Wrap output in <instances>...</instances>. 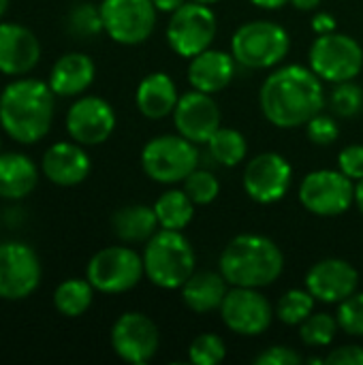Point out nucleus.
Listing matches in <instances>:
<instances>
[{
  "mask_svg": "<svg viewBox=\"0 0 363 365\" xmlns=\"http://www.w3.org/2000/svg\"><path fill=\"white\" fill-rule=\"evenodd\" d=\"M259 103L274 126H306L325 107L323 79L302 64L282 66L263 81Z\"/></svg>",
  "mask_w": 363,
  "mask_h": 365,
  "instance_id": "f257e3e1",
  "label": "nucleus"
},
{
  "mask_svg": "<svg viewBox=\"0 0 363 365\" xmlns=\"http://www.w3.org/2000/svg\"><path fill=\"white\" fill-rule=\"evenodd\" d=\"M56 94L39 79H15L0 92V126L21 145L39 143L51 128Z\"/></svg>",
  "mask_w": 363,
  "mask_h": 365,
  "instance_id": "f03ea898",
  "label": "nucleus"
},
{
  "mask_svg": "<svg viewBox=\"0 0 363 365\" xmlns=\"http://www.w3.org/2000/svg\"><path fill=\"white\" fill-rule=\"evenodd\" d=\"M282 269V250L265 235H237L220 255V274L231 287L263 289L278 280Z\"/></svg>",
  "mask_w": 363,
  "mask_h": 365,
  "instance_id": "7ed1b4c3",
  "label": "nucleus"
},
{
  "mask_svg": "<svg viewBox=\"0 0 363 365\" xmlns=\"http://www.w3.org/2000/svg\"><path fill=\"white\" fill-rule=\"evenodd\" d=\"M143 269L152 284L160 289H182L195 274V250L182 231H156L143 250Z\"/></svg>",
  "mask_w": 363,
  "mask_h": 365,
  "instance_id": "20e7f679",
  "label": "nucleus"
},
{
  "mask_svg": "<svg viewBox=\"0 0 363 365\" xmlns=\"http://www.w3.org/2000/svg\"><path fill=\"white\" fill-rule=\"evenodd\" d=\"M291 49L289 32L276 21H248L231 38L235 62L246 68H272L280 64Z\"/></svg>",
  "mask_w": 363,
  "mask_h": 365,
  "instance_id": "39448f33",
  "label": "nucleus"
},
{
  "mask_svg": "<svg viewBox=\"0 0 363 365\" xmlns=\"http://www.w3.org/2000/svg\"><path fill=\"white\" fill-rule=\"evenodd\" d=\"M199 165L195 143L182 135H160L150 139L141 150L145 175L158 184L184 182Z\"/></svg>",
  "mask_w": 363,
  "mask_h": 365,
  "instance_id": "423d86ee",
  "label": "nucleus"
},
{
  "mask_svg": "<svg viewBox=\"0 0 363 365\" xmlns=\"http://www.w3.org/2000/svg\"><path fill=\"white\" fill-rule=\"evenodd\" d=\"M143 257L126 246H109L98 250L86 269V278L98 293L118 295L135 289L143 278Z\"/></svg>",
  "mask_w": 363,
  "mask_h": 365,
  "instance_id": "0eeeda50",
  "label": "nucleus"
},
{
  "mask_svg": "<svg viewBox=\"0 0 363 365\" xmlns=\"http://www.w3.org/2000/svg\"><path fill=\"white\" fill-rule=\"evenodd\" d=\"M310 68L329 83L355 79L363 68L362 45L347 34H319L310 47Z\"/></svg>",
  "mask_w": 363,
  "mask_h": 365,
  "instance_id": "6e6552de",
  "label": "nucleus"
},
{
  "mask_svg": "<svg viewBox=\"0 0 363 365\" xmlns=\"http://www.w3.org/2000/svg\"><path fill=\"white\" fill-rule=\"evenodd\" d=\"M216 15L210 4L190 0L171 13L167 24V41L178 56L195 58L197 53L210 49L216 36Z\"/></svg>",
  "mask_w": 363,
  "mask_h": 365,
  "instance_id": "1a4fd4ad",
  "label": "nucleus"
},
{
  "mask_svg": "<svg viewBox=\"0 0 363 365\" xmlns=\"http://www.w3.org/2000/svg\"><path fill=\"white\" fill-rule=\"evenodd\" d=\"M300 201L315 216H340L355 203V184L340 169H319L302 180Z\"/></svg>",
  "mask_w": 363,
  "mask_h": 365,
  "instance_id": "9d476101",
  "label": "nucleus"
},
{
  "mask_svg": "<svg viewBox=\"0 0 363 365\" xmlns=\"http://www.w3.org/2000/svg\"><path fill=\"white\" fill-rule=\"evenodd\" d=\"M43 267L32 246L24 242L0 244V299L21 302L41 284Z\"/></svg>",
  "mask_w": 363,
  "mask_h": 365,
  "instance_id": "9b49d317",
  "label": "nucleus"
},
{
  "mask_svg": "<svg viewBox=\"0 0 363 365\" xmlns=\"http://www.w3.org/2000/svg\"><path fill=\"white\" fill-rule=\"evenodd\" d=\"M101 15L105 32L120 45L148 41L156 24V6L152 0H103Z\"/></svg>",
  "mask_w": 363,
  "mask_h": 365,
  "instance_id": "f8f14e48",
  "label": "nucleus"
},
{
  "mask_svg": "<svg viewBox=\"0 0 363 365\" xmlns=\"http://www.w3.org/2000/svg\"><path fill=\"white\" fill-rule=\"evenodd\" d=\"M220 319L233 334L250 338L267 331L274 319V308L267 297L259 293V289L233 287L225 295Z\"/></svg>",
  "mask_w": 363,
  "mask_h": 365,
  "instance_id": "ddd939ff",
  "label": "nucleus"
},
{
  "mask_svg": "<svg viewBox=\"0 0 363 365\" xmlns=\"http://www.w3.org/2000/svg\"><path fill=\"white\" fill-rule=\"evenodd\" d=\"M160 344L156 323L141 312L122 314L111 327V349L126 364H148Z\"/></svg>",
  "mask_w": 363,
  "mask_h": 365,
  "instance_id": "4468645a",
  "label": "nucleus"
},
{
  "mask_svg": "<svg viewBox=\"0 0 363 365\" xmlns=\"http://www.w3.org/2000/svg\"><path fill=\"white\" fill-rule=\"evenodd\" d=\"M291 180L293 169L289 160L276 152H263L255 156L244 169V190L261 205L280 201L289 192Z\"/></svg>",
  "mask_w": 363,
  "mask_h": 365,
  "instance_id": "2eb2a0df",
  "label": "nucleus"
},
{
  "mask_svg": "<svg viewBox=\"0 0 363 365\" xmlns=\"http://www.w3.org/2000/svg\"><path fill=\"white\" fill-rule=\"evenodd\" d=\"M116 128V111L101 96H81L66 113V130L81 145L105 143Z\"/></svg>",
  "mask_w": 363,
  "mask_h": 365,
  "instance_id": "dca6fc26",
  "label": "nucleus"
},
{
  "mask_svg": "<svg viewBox=\"0 0 363 365\" xmlns=\"http://www.w3.org/2000/svg\"><path fill=\"white\" fill-rule=\"evenodd\" d=\"M173 122L182 137L190 139L193 143H208L210 137L220 128V109L212 94L186 92L180 96L173 109Z\"/></svg>",
  "mask_w": 363,
  "mask_h": 365,
  "instance_id": "f3484780",
  "label": "nucleus"
},
{
  "mask_svg": "<svg viewBox=\"0 0 363 365\" xmlns=\"http://www.w3.org/2000/svg\"><path fill=\"white\" fill-rule=\"evenodd\" d=\"M359 274L342 259H323L306 274V289L323 304H340L357 291Z\"/></svg>",
  "mask_w": 363,
  "mask_h": 365,
  "instance_id": "a211bd4d",
  "label": "nucleus"
},
{
  "mask_svg": "<svg viewBox=\"0 0 363 365\" xmlns=\"http://www.w3.org/2000/svg\"><path fill=\"white\" fill-rule=\"evenodd\" d=\"M41 60V43L32 30L21 24H0V73L26 75Z\"/></svg>",
  "mask_w": 363,
  "mask_h": 365,
  "instance_id": "6ab92c4d",
  "label": "nucleus"
},
{
  "mask_svg": "<svg viewBox=\"0 0 363 365\" xmlns=\"http://www.w3.org/2000/svg\"><path fill=\"white\" fill-rule=\"evenodd\" d=\"M90 156L77 141H60L45 150L41 160L43 175L56 186H77L90 175Z\"/></svg>",
  "mask_w": 363,
  "mask_h": 365,
  "instance_id": "aec40b11",
  "label": "nucleus"
},
{
  "mask_svg": "<svg viewBox=\"0 0 363 365\" xmlns=\"http://www.w3.org/2000/svg\"><path fill=\"white\" fill-rule=\"evenodd\" d=\"M235 75V58L233 53H225L218 49H205L190 58L188 64V81L195 90L214 94L225 90Z\"/></svg>",
  "mask_w": 363,
  "mask_h": 365,
  "instance_id": "412c9836",
  "label": "nucleus"
},
{
  "mask_svg": "<svg viewBox=\"0 0 363 365\" xmlns=\"http://www.w3.org/2000/svg\"><path fill=\"white\" fill-rule=\"evenodd\" d=\"M96 75V66L90 56L71 51L56 60L49 71V88L56 96H77L86 92Z\"/></svg>",
  "mask_w": 363,
  "mask_h": 365,
  "instance_id": "4be33fe9",
  "label": "nucleus"
},
{
  "mask_svg": "<svg viewBox=\"0 0 363 365\" xmlns=\"http://www.w3.org/2000/svg\"><path fill=\"white\" fill-rule=\"evenodd\" d=\"M178 101V88L167 73H150L137 86V109L150 120H160L173 113Z\"/></svg>",
  "mask_w": 363,
  "mask_h": 365,
  "instance_id": "5701e85b",
  "label": "nucleus"
},
{
  "mask_svg": "<svg viewBox=\"0 0 363 365\" xmlns=\"http://www.w3.org/2000/svg\"><path fill=\"white\" fill-rule=\"evenodd\" d=\"M39 184V167L21 152H0V197L19 201Z\"/></svg>",
  "mask_w": 363,
  "mask_h": 365,
  "instance_id": "b1692460",
  "label": "nucleus"
},
{
  "mask_svg": "<svg viewBox=\"0 0 363 365\" xmlns=\"http://www.w3.org/2000/svg\"><path fill=\"white\" fill-rule=\"evenodd\" d=\"M227 280L216 272H199L193 274L182 284V302L197 314H208L212 310H220L227 295Z\"/></svg>",
  "mask_w": 363,
  "mask_h": 365,
  "instance_id": "393cba45",
  "label": "nucleus"
},
{
  "mask_svg": "<svg viewBox=\"0 0 363 365\" xmlns=\"http://www.w3.org/2000/svg\"><path fill=\"white\" fill-rule=\"evenodd\" d=\"M156 227H160V225H158L154 207L139 205V203L120 207L111 218V229H113L116 237L122 242H128V244L148 242L156 233Z\"/></svg>",
  "mask_w": 363,
  "mask_h": 365,
  "instance_id": "a878e982",
  "label": "nucleus"
},
{
  "mask_svg": "<svg viewBox=\"0 0 363 365\" xmlns=\"http://www.w3.org/2000/svg\"><path fill=\"white\" fill-rule=\"evenodd\" d=\"M94 287L90 280H79V278H68L62 284L56 287L53 291V308L66 317V319H77L86 314V310L92 306L94 299Z\"/></svg>",
  "mask_w": 363,
  "mask_h": 365,
  "instance_id": "bb28decb",
  "label": "nucleus"
},
{
  "mask_svg": "<svg viewBox=\"0 0 363 365\" xmlns=\"http://www.w3.org/2000/svg\"><path fill=\"white\" fill-rule=\"evenodd\" d=\"M154 212L160 229L182 231L195 216V203L184 190H167L156 199Z\"/></svg>",
  "mask_w": 363,
  "mask_h": 365,
  "instance_id": "cd10ccee",
  "label": "nucleus"
},
{
  "mask_svg": "<svg viewBox=\"0 0 363 365\" xmlns=\"http://www.w3.org/2000/svg\"><path fill=\"white\" fill-rule=\"evenodd\" d=\"M208 150H210V156L225 165V167H235L240 165L244 158H246V152H248V143H246V137L235 130V128H218L210 141H208Z\"/></svg>",
  "mask_w": 363,
  "mask_h": 365,
  "instance_id": "c85d7f7f",
  "label": "nucleus"
},
{
  "mask_svg": "<svg viewBox=\"0 0 363 365\" xmlns=\"http://www.w3.org/2000/svg\"><path fill=\"white\" fill-rule=\"evenodd\" d=\"M315 310V297L312 293L306 289H293L287 291L278 306H276V317L285 323V325H302Z\"/></svg>",
  "mask_w": 363,
  "mask_h": 365,
  "instance_id": "c756f323",
  "label": "nucleus"
},
{
  "mask_svg": "<svg viewBox=\"0 0 363 365\" xmlns=\"http://www.w3.org/2000/svg\"><path fill=\"white\" fill-rule=\"evenodd\" d=\"M66 30L77 38H90L101 34L105 30L101 6H94L90 2L75 4L66 15Z\"/></svg>",
  "mask_w": 363,
  "mask_h": 365,
  "instance_id": "7c9ffc66",
  "label": "nucleus"
},
{
  "mask_svg": "<svg viewBox=\"0 0 363 365\" xmlns=\"http://www.w3.org/2000/svg\"><path fill=\"white\" fill-rule=\"evenodd\" d=\"M340 325L338 319H334L327 312L310 314L302 325H300V338L306 346H327L334 342Z\"/></svg>",
  "mask_w": 363,
  "mask_h": 365,
  "instance_id": "2f4dec72",
  "label": "nucleus"
},
{
  "mask_svg": "<svg viewBox=\"0 0 363 365\" xmlns=\"http://www.w3.org/2000/svg\"><path fill=\"white\" fill-rule=\"evenodd\" d=\"M184 192L190 197V201L195 205H210L218 197L220 184L214 173H210L205 169H195L184 180Z\"/></svg>",
  "mask_w": 363,
  "mask_h": 365,
  "instance_id": "473e14b6",
  "label": "nucleus"
},
{
  "mask_svg": "<svg viewBox=\"0 0 363 365\" xmlns=\"http://www.w3.org/2000/svg\"><path fill=\"white\" fill-rule=\"evenodd\" d=\"M329 105L336 115L355 118L363 109V90L357 83H353V79L336 83V88L332 90V96H329Z\"/></svg>",
  "mask_w": 363,
  "mask_h": 365,
  "instance_id": "72a5a7b5",
  "label": "nucleus"
},
{
  "mask_svg": "<svg viewBox=\"0 0 363 365\" xmlns=\"http://www.w3.org/2000/svg\"><path fill=\"white\" fill-rule=\"evenodd\" d=\"M227 355L225 340L216 334H201L190 342L188 357L197 365H216L220 364Z\"/></svg>",
  "mask_w": 363,
  "mask_h": 365,
  "instance_id": "f704fd0d",
  "label": "nucleus"
},
{
  "mask_svg": "<svg viewBox=\"0 0 363 365\" xmlns=\"http://www.w3.org/2000/svg\"><path fill=\"white\" fill-rule=\"evenodd\" d=\"M338 325L349 336H363V293H353L338 308Z\"/></svg>",
  "mask_w": 363,
  "mask_h": 365,
  "instance_id": "c9c22d12",
  "label": "nucleus"
},
{
  "mask_svg": "<svg viewBox=\"0 0 363 365\" xmlns=\"http://www.w3.org/2000/svg\"><path fill=\"white\" fill-rule=\"evenodd\" d=\"M306 135L315 145H332L340 137V128H338V122L332 115L317 113L306 124Z\"/></svg>",
  "mask_w": 363,
  "mask_h": 365,
  "instance_id": "e433bc0d",
  "label": "nucleus"
},
{
  "mask_svg": "<svg viewBox=\"0 0 363 365\" xmlns=\"http://www.w3.org/2000/svg\"><path fill=\"white\" fill-rule=\"evenodd\" d=\"M338 169L351 178L353 182L363 178V145H347L340 154H338Z\"/></svg>",
  "mask_w": 363,
  "mask_h": 365,
  "instance_id": "4c0bfd02",
  "label": "nucleus"
},
{
  "mask_svg": "<svg viewBox=\"0 0 363 365\" xmlns=\"http://www.w3.org/2000/svg\"><path fill=\"white\" fill-rule=\"evenodd\" d=\"M302 361L304 359L289 346H270L267 351L255 357L257 365H300Z\"/></svg>",
  "mask_w": 363,
  "mask_h": 365,
  "instance_id": "58836bf2",
  "label": "nucleus"
},
{
  "mask_svg": "<svg viewBox=\"0 0 363 365\" xmlns=\"http://www.w3.org/2000/svg\"><path fill=\"white\" fill-rule=\"evenodd\" d=\"M327 365H363V349L362 346H340L334 349L327 357Z\"/></svg>",
  "mask_w": 363,
  "mask_h": 365,
  "instance_id": "ea45409f",
  "label": "nucleus"
},
{
  "mask_svg": "<svg viewBox=\"0 0 363 365\" xmlns=\"http://www.w3.org/2000/svg\"><path fill=\"white\" fill-rule=\"evenodd\" d=\"M312 30L317 34H329V32H336V17L329 15V13H317L312 17Z\"/></svg>",
  "mask_w": 363,
  "mask_h": 365,
  "instance_id": "a19ab883",
  "label": "nucleus"
},
{
  "mask_svg": "<svg viewBox=\"0 0 363 365\" xmlns=\"http://www.w3.org/2000/svg\"><path fill=\"white\" fill-rule=\"evenodd\" d=\"M156 11H165V13H173L178 11L182 4H186V0H152Z\"/></svg>",
  "mask_w": 363,
  "mask_h": 365,
  "instance_id": "79ce46f5",
  "label": "nucleus"
},
{
  "mask_svg": "<svg viewBox=\"0 0 363 365\" xmlns=\"http://www.w3.org/2000/svg\"><path fill=\"white\" fill-rule=\"evenodd\" d=\"M255 6H261V9H282L287 2H291V0H250Z\"/></svg>",
  "mask_w": 363,
  "mask_h": 365,
  "instance_id": "37998d69",
  "label": "nucleus"
},
{
  "mask_svg": "<svg viewBox=\"0 0 363 365\" xmlns=\"http://www.w3.org/2000/svg\"><path fill=\"white\" fill-rule=\"evenodd\" d=\"M291 4L297 11H315L321 4V0H291Z\"/></svg>",
  "mask_w": 363,
  "mask_h": 365,
  "instance_id": "c03bdc74",
  "label": "nucleus"
},
{
  "mask_svg": "<svg viewBox=\"0 0 363 365\" xmlns=\"http://www.w3.org/2000/svg\"><path fill=\"white\" fill-rule=\"evenodd\" d=\"M355 203H357L359 212L363 214V178L357 180V184H355Z\"/></svg>",
  "mask_w": 363,
  "mask_h": 365,
  "instance_id": "a18cd8bd",
  "label": "nucleus"
},
{
  "mask_svg": "<svg viewBox=\"0 0 363 365\" xmlns=\"http://www.w3.org/2000/svg\"><path fill=\"white\" fill-rule=\"evenodd\" d=\"M9 2H11V0H0V17L6 13V9H9Z\"/></svg>",
  "mask_w": 363,
  "mask_h": 365,
  "instance_id": "49530a36",
  "label": "nucleus"
},
{
  "mask_svg": "<svg viewBox=\"0 0 363 365\" xmlns=\"http://www.w3.org/2000/svg\"><path fill=\"white\" fill-rule=\"evenodd\" d=\"M193 2H201V4H214V2H218V0H193Z\"/></svg>",
  "mask_w": 363,
  "mask_h": 365,
  "instance_id": "de8ad7c7",
  "label": "nucleus"
},
{
  "mask_svg": "<svg viewBox=\"0 0 363 365\" xmlns=\"http://www.w3.org/2000/svg\"><path fill=\"white\" fill-rule=\"evenodd\" d=\"M0 148H2V141H0ZM0 152H2V150H0Z\"/></svg>",
  "mask_w": 363,
  "mask_h": 365,
  "instance_id": "09e8293b",
  "label": "nucleus"
}]
</instances>
